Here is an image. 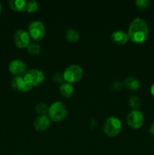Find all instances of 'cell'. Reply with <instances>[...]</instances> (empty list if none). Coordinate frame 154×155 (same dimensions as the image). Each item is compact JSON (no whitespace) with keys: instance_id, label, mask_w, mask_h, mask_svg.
Wrapping results in <instances>:
<instances>
[{"instance_id":"obj_1","label":"cell","mask_w":154,"mask_h":155,"mask_svg":"<svg viewBox=\"0 0 154 155\" xmlns=\"http://www.w3.org/2000/svg\"><path fill=\"white\" fill-rule=\"evenodd\" d=\"M128 35L129 40L134 43L144 42L149 35V27L146 21L140 18H134L128 27Z\"/></svg>"},{"instance_id":"obj_19","label":"cell","mask_w":154,"mask_h":155,"mask_svg":"<svg viewBox=\"0 0 154 155\" xmlns=\"http://www.w3.org/2000/svg\"><path fill=\"white\" fill-rule=\"evenodd\" d=\"M128 103H129L130 107H131L133 110H137L140 106V99H139L138 97L136 96V95H133V96H131V98H129Z\"/></svg>"},{"instance_id":"obj_6","label":"cell","mask_w":154,"mask_h":155,"mask_svg":"<svg viewBox=\"0 0 154 155\" xmlns=\"http://www.w3.org/2000/svg\"><path fill=\"white\" fill-rule=\"evenodd\" d=\"M24 79L27 84L31 87H34L43 83L45 80V74L38 69H31L27 71L24 76Z\"/></svg>"},{"instance_id":"obj_18","label":"cell","mask_w":154,"mask_h":155,"mask_svg":"<svg viewBox=\"0 0 154 155\" xmlns=\"http://www.w3.org/2000/svg\"><path fill=\"white\" fill-rule=\"evenodd\" d=\"M48 109H49V107L43 102L39 103L36 106V111L39 115H45L47 113H48Z\"/></svg>"},{"instance_id":"obj_5","label":"cell","mask_w":154,"mask_h":155,"mask_svg":"<svg viewBox=\"0 0 154 155\" xmlns=\"http://www.w3.org/2000/svg\"><path fill=\"white\" fill-rule=\"evenodd\" d=\"M45 27L40 21H34L30 24L28 27V33L30 38L35 41H40L45 37Z\"/></svg>"},{"instance_id":"obj_25","label":"cell","mask_w":154,"mask_h":155,"mask_svg":"<svg viewBox=\"0 0 154 155\" xmlns=\"http://www.w3.org/2000/svg\"><path fill=\"white\" fill-rule=\"evenodd\" d=\"M150 93H151V95L154 97V83L152 85V86H151V87H150Z\"/></svg>"},{"instance_id":"obj_23","label":"cell","mask_w":154,"mask_h":155,"mask_svg":"<svg viewBox=\"0 0 154 155\" xmlns=\"http://www.w3.org/2000/svg\"><path fill=\"white\" fill-rule=\"evenodd\" d=\"M122 86H123V84H122L121 82H115L113 84V89L116 91H120L122 90Z\"/></svg>"},{"instance_id":"obj_2","label":"cell","mask_w":154,"mask_h":155,"mask_svg":"<svg viewBox=\"0 0 154 155\" xmlns=\"http://www.w3.org/2000/svg\"><path fill=\"white\" fill-rule=\"evenodd\" d=\"M49 118L54 122H60L64 119L67 114L66 107L60 101H54L48 109Z\"/></svg>"},{"instance_id":"obj_10","label":"cell","mask_w":154,"mask_h":155,"mask_svg":"<svg viewBox=\"0 0 154 155\" xmlns=\"http://www.w3.org/2000/svg\"><path fill=\"white\" fill-rule=\"evenodd\" d=\"M11 85L12 89L15 91H18V92H30L33 88L26 83L24 77H14L11 82Z\"/></svg>"},{"instance_id":"obj_3","label":"cell","mask_w":154,"mask_h":155,"mask_svg":"<svg viewBox=\"0 0 154 155\" xmlns=\"http://www.w3.org/2000/svg\"><path fill=\"white\" fill-rule=\"evenodd\" d=\"M122 124L120 120L116 117H110L104 124V133L109 137H115L120 133Z\"/></svg>"},{"instance_id":"obj_8","label":"cell","mask_w":154,"mask_h":155,"mask_svg":"<svg viewBox=\"0 0 154 155\" xmlns=\"http://www.w3.org/2000/svg\"><path fill=\"white\" fill-rule=\"evenodd\" d=\"M14 42L18 48H27L30 44V36L28 31L23 29L16 30L14 34Z\"/></svg>"},{"instance_id":"obj_7","label":"cell","mask_w":154,"mask_h":155,"mask_svg":"<svg viewBox=\"0 0 154 155\" xmlns=\"http://www.w3.org/2000/svg\"><path fill=\"white\" fill-rule=\"evenodd\" d=\"M127 124L134 130L140 129L144 123V117L142 112L138 110H132L127 116Z\"/></svg>"},{"instance_id":"obj_11","label":"cell","mask_w":154,"mask_h":155,"mask_svg":"<svg viewBox=\"0 0 154 155\" xmlns=\"http://www.w3.org/2000/svg\"><path fill=\"white\" fill-rule=\"evenodd\" d=\"M50 124V118L47 117L46 115H39L33 122V126L36 130L39 132H43L48 130Z\"/></svg>"},{"instance_id":"obj_14","label":"cell","mask_w":154,"mask_h":155,"mask_svg":"<svg viewBox=\"0 0 154 155\" xmlns=\"http://www.w3.org/2000/svg\"><path fill=\"white\" fill-rule=\"evenodd\" d=\"M123 85L128 90L135 91L138 89L139 86H140V83H139L138 80L136 79L135 77H129L125 79Z\"/></svg>"},{"instance_id":"obj_22","label":"cell","mask_w":154,"mask_h":155,"mask_svg":"<svg viewBox=\"0 0 154 155\" xmlns=\"http://www.w3.org/2000/svg\"><path fill=\"white\" fill-rule=\"evenodd\" d=\"M52 80L54 83H57V84H63V81H64L63 74H60V73H56V74L53 76Z\"/></svg>"},{"instance_id":"obj_13","label":"cell","mask_w":154,"mask_h":155,"mask_svg":"<svg viewBox=\"0 0 154 155\" xmlns=\"http://www.w3.org/2000/svg\"><path fill=\"white\" fill-rule=\"evenodd\" d=\"M27 1L25 0H11L9 5L15 12H25L27 9Z\"/></svg>"},{"instance_id":"obj_20","label":"cell","mask_w":154,"mask_h":155,"mask_svg":"<svg viewBox=\"0 0 154 155\" xmlns=\"http://www.w3.org/2000/svg\"><path fill=\"white\" fill-rule=\"evenodd\" d=\"M38 8H39V4L35 0H31V1H29L27 2V9H26V11L28 13L36 12L38 10Z\"/></svg>"},{"instance_id":"obj_26","label":"cell","mask_w":154,"mask_h":155,"mask_svg":"<svg viewBox=\"0 0 154 155\" xmlns=\"http://www.w3.org/2000/svg\"><path fill=\"white\" fill-rule=\"evenodd\" d=\"M2 4H1V2H0V14H1V12H2Z\"/></svg>"},{"instance_id":"obj_24","label":"cell","mask_w":154,"mask_h":155,"mask_svg":"<svg viewBox=\"0 0 154 155\" xmlns=\"http://www.w3.org/2000/svg\"><path fill=\"white\" fill-rule=\"evenodd\" d=\"M149 134L154 137V124H152V125L150 126V128H149Z\"/></svg>"},{"instance_id":"obj_21","label":"cell","mask_w":154,"mask_h":155,"mask_svg":"<svg viewBox=\"0 0 154 155\" xmlns=\"http://www.w3.org/2000/svg\"><path fill=\"white\" fill-rule=\"evenodd\" d=\"M135 5L140 10H146L150 6V2L149 0H137Z\"/></svg>"},{"instance_id":"obj_15","label":"cell","mask_w":154,"mask_h":155,"mask_svg":"<svg viewBox=\"0 0 154 155\" xmlns=\"http://www.w3.org/2000/svg\"><path fill=\"white\" fill-rule=\"evenodd\" d=\"M60 92L63 97L70 98L74 92V88L70 83H63L60 86Z\"/></svg>"},{"instance_id":"obj_12","label":"cell","mask_w":154,"mask_h":155,"mask_svg":"<svg viewBox=\"0 0 154 155\" xmlns=\"http://www.w3.org/2000/svg\"><path fill=\"white\" fill-rule=\"evenodd\" d=\"M111 39L115 44L119 45H125L128 40V33L125 32L122 30H116L111 34Z\"/></svg>"},{"instance_id":"obj_17","label":"cell","mask_w":154,"mask_h":155,"mask_svg":"<svg viewBox=\"0 0 154 155\" xmlns=\"http://www.w3.org/2000/svg\"><path fill=\"white\" fill-rule=\"evenodd\" d=\"M27 51H28L31 55H38V54H40L41 52V47L40 45L36 43L30 44V45L27 47Z\"/></svg>"},{"instance_id":"obj_16","label":"cell","mask_w":154,"mask_h":155,"mask_svg":"<svg viewBox=\"0 0 154 155\" xmlns=\"http://www.w3.org/2000/svg\"><path fill=\"white\" fill-rule=\"evenodd\" d=\"M65 38L66 40L69 41V42H72V43H75L79 39V34L78 32L73 28H69L65 33Z\"/></svg>"},{"instance_id":"obj_4","label":"cell","mask_w":154,"mask_h":155,"mask_svg":"<svg viewBox=\"0 0 154 155\" xmlns=\"http://www.w3.org/2000/svg\"><path fill=\"white\" fill-rule=\"evenodd\" d=\"M64 81L68 83H75L79 81L83 77V70L77 64L68 66L63 73Z\"/></svg>"},{"instance_id":"obj_9","label":"cell","mask_w":154,"mask_h":155,"mask_svg":"<svg viewBox=\"0 0 154 155\" xmlns=\"http://www.w3.org/2000/svg\"><path fill=\"white\" fill-rule=\"evenodd\" d=\"M8 70L11 74L15 77H22L27 72V64L20 59L11 61L8 65Z\"/></svg>"}]
</instances>
